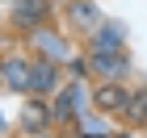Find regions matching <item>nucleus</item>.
<instances>
[{"label": "nucleus", "mask_w": 147, "mask_h": 138, "mask_svg": "<svg viewBox=\"0 0 147 138\" xmlns=\"http://www.w3.org/2000/svg\"><path fill=\"white\" fill-rule=\"evenodd\" d=\"M97 105H101V109H126L130 101H126V92H122V88H113V84H105V88L97 92Z\"/></svg>", "instance_id": "1"}, {"label": "nucleus", "mask_w": 147, "mask_h": 138, "mask_svg": "<svg viewBox=\"0 0 147 138\" xmlns=\"http://www.w3.org/2000/svg\"><path fill=\"white\" fill-rule=\"evenodd\" d=\"M97 67H101L105 75H122V59L118 55H97Z\"/></svg>", "instance_id": "3"}, {"label": "nucleus", "mask_w": 147, "mask_h": 138, "mask_svg": "<svg viewBox=\"0 0 147 138\" xmlns=\"http://www.w3.org/2000/svg\"><path fill=\"white\" fill-rule=\"evenodd\" d=\"M51 84H55V71H51V63H34V71H30V88L46 92Z\"/></svg>", "instance_id": "2"}]
</instances>
